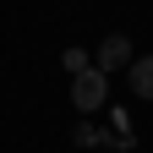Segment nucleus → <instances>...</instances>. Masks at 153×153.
I'll list each match as a JSON object with an SVG mask.
<instances>
[{
	"label": "nucleus",
	"instance_id": "nucleus-1",
	"mask_svg": "<svg viewBox=\"0 0 153 153\" xmlns=\"http://www.w3.org/2000/svg\"><path fill=\"white\" fill-rule=\"evenodd\" d=\"M104 99H109V71L76 66V71H71V104L82 109V115H93V109H104Z\"/></svg>",
	"mask_w": 153,
	"mask_h": 153
},
{
	"label": "nucleus",
	"instance_id": "nucleus-2",
	"mask_svg": "<svg viewBox=\"0 0 153 153\" xmlns=\"http://www.w3.org/2000/svg\"><path fill=\"white\" fill-rule=\"evenodd\" d=\"M120 66H131V44L120 33H109L104 44H99V71H120Z\"/></svg>",
	"mask_w": 153,
	"mask_h": 153
},
{
	"label": "nucleus",
	"instance_id": "nucleus-3",
	"mask_svg": "<svg viewBox=\"0 0 153 153\" xmlns=\"http://www.w3.org/2000/svg\"><path fill=\"white\" fill-rule=\"evenodd\" d=\"M126 76H131V93H137V99H153V55L131 60V66H126Z\"/></svg>",
	"mask_w": 153,
	"mask_h": 153
}]
</instances>
